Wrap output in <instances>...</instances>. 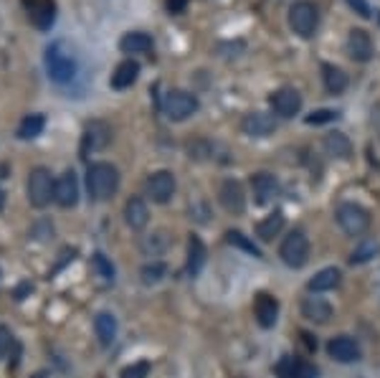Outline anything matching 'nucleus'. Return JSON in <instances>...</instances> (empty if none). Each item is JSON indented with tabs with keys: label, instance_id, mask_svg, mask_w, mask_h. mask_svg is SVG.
<instances>
[{
	"label": "nucleus",
	"instance_id": "nucleus-16",
	"mask_svg": "<svg viewBox=\"0 0 380 378\" xmlns=\"http://www.w3.org/2000/svg\"><path fill=\"white\" fill-rule=\"evenodd\" d=\"M253 317H256V323L261 328H274L277 325V317H279V302L277 297H272L269 292H259L256 299H253Z\"/></svg>",
	"mask_w": 380,
	"mask_h": 378
},
{
	"label": "nucleus",
	"instance_id": "nucleus-45",
	"mask_svg": "<svg viewBox=\"0 0 380 378\" xmlns=\"http://www.w3.org/2000/svg\"><path fill=\"white\" fill-rule=\"evenodd\" d=\"M33 378H46V373H36V376H33Z\"/></svg>",
	"mask_w": 380,
	"mask_h": 378
},
{
	"label": "nucleus",
	"instance_id": "nucleus-27",
	"mask_svg": "<svg viewBox=\"0 0 380 378\" xmlns=\"http://www.w3.org/2000/svg\"><path fill=\"white\" fill-rule=\"evenodd\" d=\"M322 79H325V89L330 94H342L350 84L347 74L340 67H332V64H322Z\"/></svg>",
	"mask_w": 380,
	"mask_h": 378
},
{
	"label": "nucleus",
	"instance_id": "nucleus-23",
	"mask_svg": "<svg viewBox=\"0 0 380 378\" xmlns=\"http://www.w3.org/2000/svg\"><path fill=\"white\" fill-rule=\"evenodd\" d=\"M340 282H342V272H340L338 267H325L307 282V287H309V292L320 294V292H330V290L340 287Z\"/></svg>",
	"mask_w": 380,
	"mask_h": 378
},
{
	"label": "nucleus",
	"instance_id": "nucleus-43",
	"mask_svg": "<svg viewBox=\"0 0 380 378\" xmlns=\"http://www.w3.org/2000/svg\"><path fill=\"white\" fill-rule=\"evenodd\" d=\"M302 338H304V343H307L309 350H317V340H314V338L309 336V333H302Z\"/></svg>",
	"mask_w": 380,
	"mask_h": 378
},
{
	"label": "nucleus",
	"instance_id": "nucleus-28",
	"mask_svg": "<svg viewBox=\"0 0 380 378\" xmlns=\"http://www.w3.org/2000/svg\"><path fill=\"white\" fill-rule=\"evenodd\" d=\"M94 330H97V338L104 348H109L112 343L117 340V320L115 315H109V312H99L94 317Z\"/></svg>",
	"mask_w": 380,
	"mask_h": 378
},
{
	"label": "nucleus",
	"instance_id": "nucleus-9",
	"mask_svg": "<svg viewBox=\"0 0 380 378\" xmlns=\"http://www.w3.org/2000/svg\"><path fill=\"white\" fill-rule=\"evenodd\" d=\"M175 176L170 171H155L145 181V193L147 198H152L155 203H168L173 195H175Z\"/></svg>",
	"mask_w": 380,
	"mask_h": 378
},
{
	"label": "nucleus",
	"instance_id": "nucleus-14",
	"mask_svg": "<svg viewBox=\"0 0 380 378\" xmlns=\"http://www.w3.org/2000/svg\"><path fill=\"white\" fill-rule=\"evenodd\" d=\"M241 132L261 140V137H269V134L277 132V120L272 115H266V112H248L241 120Z\"/></svg>",
	"mask_w": 380,
	"mask_h": 378
},
{
	"label": "nucleus",
	"instance_id": "nucleus-20",
	"mask_svg": "<svg viewBox=\"0 0 380 378\" xmlns=\"http://www.w3.org/2000/svg\"><path fill=\"white\" fill-rule=\"evenodd\" d=\"M302 317H307L314 325H327L332 320V305L322 297H304L302 299Z\"/></svg>",
	"mask_w": 380,
	"mask_h": 378
},
{
	"label": "nucleus",
	"instance_id": "nucleus-46",
	"mask_svg": "<svg viewBox=\"0 0 380 378\" xmlns=\"http://www.w3.org/2000/svg\"><path fill=\"white\" fill-rule=\"evenodd\" d=\"M378 18H380V13H378Z\"/></svg>",
	"mask_w": 380,
	"mask_h": 378
},
{
	"label": "nucleus",
	"instance_id": "nucleus-39",
	"mask_svg": "<svg viewBox=\"0 0 380 378\" xmlns=\"http://www.w3.org/2000/svg\"><path fill=\"white\" fill-rule=\"evenodd\" d=\"M243 49H246V43H243V41H234V43L226 41V43H218V46H216L218 54L229 56V59H231V56H241Z\"/></svg>",
	"mask_w": 380,
	"mask_h": 378
},
{
	"label": "nucleus",
	"instance_id": "nucleus-35",
	"mask_svg": "<svg viewBox=\"0 0 380 378\" xmlns=\"http://www.w3.org/2000/svg\"><path fill=\"white\" fill-rule=\"evenodd\" d=\"M338 117H340V112H335V110H317V112H312V115L304 117V122L307 125H327V122H335Z\"/></svg>",
	"mask_w": 380,
	"mask_h": 378
},
{
	"label": "nucleus",
	"instance_id": "nucleus-3",
	"mask_svg": "<svg viewBox=\"0 0 380 378\" xmlns=\"http://www.w3.org/2000/svg\"><path fill=\"white\" fill-rule=\"evenodd\" d=\"M200 110V102L195 94L185 92V89H173L165 94L163 112L170 122H185L188 117H193Z\"/></svg>",
	"mask_w": 380,
	"mask_h": 378
},
{
	"label": "nucleus",
	"instance_id": "nucleus-10",
	"mask_svg": "<svg viewBox=\"0 0 380 378\" xmlns=\"http://www.w3.org/2000/svg\"><path fill=\"white\" fill-rule=\"evenodd\" d=\"M269 104L277 117H284V120H292L294 115H299L302 110V94L296 92L294 86H282L269 97Z\"/></svg>",
	"mask_w": 380,
	"mask_h": 378
},
{
	"label": "nucleus",
	"instance_id": "nucleus-8",
	"mask_svg": "<svg viewBox=\"0 0 380 378\" xmlns=\"http://www.w3.org/2000/svg\"><path fill=\"white\" fill-rule=\"evenodd\" d=\"M345 54L357 64H368L375 56V46L370 33L362 31V28H350V33L345 38Z\"/></svg>",
	"mask_w": 380,
	"mask_h": 378
},
{
	"label": "nucleus",
	"instance_id": "nucleus-30",
	"mask_svg": "<svg viewBox=\"0 0 380 378\" xmlns=\"http://www.w3.org/2000/svg\"><path fill=\"white\" fill-rule=\"evenodd\" d=\"M43 127H46L43 115H28V117H23V122L18 125V137L21 140H33V137H38V134L43 132Z\"/></svg>",
	"mask_w": 380,
	"mask_h": 378
},
{
	"label": "nucleus",
	"instance_id": "nucleus-5",
	"mask_svg": "<svg viewBox=\"0 0 380 378\" xmlns=\"http://www.w3.org/2000/svg\"><path fill=\"white\" fill-rule=\"evenodd\" d=\"M56 181L46 168H33L28 176V201L33 208H46L54 201Z\"/></svg>",
	"mask_w": 380,
	"mask_h": 378
},
{
	"label": "nucleus",
	"instance_id": "nucleus-40",
	"mask_svg": "<svg viewBox=\"0 0 380 378\" xmlns=\"http://www.w3.org/2000/svg\"><path fill=\"white\" fill-rule=\"evenodd\" d=\"M345 3H347V6H350L352 11H355V16H360V18L368 21L370 16H373V13H370L368 0H345Z\"/></svg>",
	"mask_w": 380,
	"mask_h": 378
},
{
	"label": "nucleus",
	"instance_id": "nucleus-2",
	"mask_svg": "<svg viewBox=\"0 0 380 378\" xmlns=\"http://www.w3.org/2000/svg\"><path fill=\"white\" fill-rule=\"evenodd\" d=\"M120 188V171L112 163H91L86 168V190L91 201H107Z\"/></svg>",
	"mask_w": 380,
	"mask_h": 378
},
{
	"label": "nucleus",
	"instance_id": "nucleus-15",
	"mask_svg": "<svg viewBox=\"0 0 380 378\" xmlns=\"http://www.w3.org/2000/svg\"><path fill=\"white\" fill-rule=\"evenodd\" d=\"M327 353H330V358L338 360V363H355V360L362 358L360 343L350 336L332 338V340L327 343Z\"/></svg>",
	"mask_w": 380,
	"mask_h": 378
},
{
	"label": "nucleus",
	"instance_id": "nucleus-41",
	"mask_svg": "<svg viewBox=\"0 0 380 378\" xmlns=\"http://www.w3.org/2000/svg\"><path fill=\"white\" fill-rule=\"evenodd\" d=\"M13 345V336H11V330L6 328V325H0V358L11 350Z\"/></svg>",
	"mask_w": 380,
	"mask_h": 378
},
{
	"label": "nucleus",
	"instance_id": "nucleus-44",
	"mask_svg": "<svg viewBox=\"0 0 380 378\" xmlns=\"http://www.w3.org/2000/svg\"><path fill=\"white\" fill-rule=\"evenodd\" d=\"M3 203H6V195H3V190H0V208H3Z\"/></svg>",
	"mask_w": 380,
	"mask_h": 378
},
{
	"label": "nucleus",
	"instance_id": "nucleus-4",
	"mask_svg": "<svg viewBox=\"0 0 380 378\" xmlns=\"http://www.w3.org/2000/svg\"><path fill=\"white\" fill-rule=\"evenodd\" d=\"M320 25V11L309 0H299L289 8V28L299 38H312Z\"/></svg>",
	"mask_w": 380,
	"mask_h": 378
},
{
	"label": "nucleus",
	"instance_id": "nucleus-11",
	"mask_svg": "<svg viewBox=\"0 0 380 378\" xmlns=\"http://www.w3.org/2000/svg\"><path fill=\"white\" fill-rule=\"evenodd\" d=\"M25 16L38 31H49L56 23V3L54 0H23Z\"/></svg>",
	"mask_w": 380,
	"mask_h": 378
},
{
	"label": "nucleus",
	"instance_id": "nucleus-17",
	"mask_svg": "<svg viewBox=\"0 0 380 378\" xmlns=\"http://www.w3.org/2000/svg\"><path fill=\"white\" fill-rule=\"evenodd\" d=\"M54 201L59 203L61 208H74L79 203V181H76V176H74V171H67L59 176Z\"/></svg>",
	"mask_w": 380,
	"mask_h": 378
},
{
	"label": "nucleus",
	"instance_id": "nucleus-25",
	"mask_svg": "<svg viewBox=\"0 0 380 378\" xmlns=\"http://www.w3.org/2000/svg\"><path fill=\"white\" fill-rule=\"evenodd\" d=\"M120 51L122 54H150L152 38L142 31H129L120 38Z\"/></svg>",
	"mask_w": 380,
	"mask_h": 378
},
{
	"label": "nucleus",
	"instance_id": "nucleus-12",
	"mask_svg": "<svg viewBox=\"0 0 380 378\" xmlns=\"http://www.w3.org/2000/svg\"><path fill=\"white\" fill-rule=\"evenodd\" d=\"M218 201H221V206L234 216H241L243 211H246V193H243V185L238 183V181H234V178H229V181L221 183V188H218Z\"/></svg>",
	"mask_w": 380,
	"mask_h": 378
},
{
	"label": "nucleus",
	"instance_id": "nucleus-34",
	"mask_svg": "<svg viewBox=\"0 0 380 378\" xmlns=\"http://www.w3.org/2000/svg\"><path fill=\"white\" fill-rule=\"evenodd\" d=\"M208 155H213V147L208 140L188 142V158L190 160H208Z\"/></svg>",
	"mask_w": 380,
	"mask_h": 378
},
{
	"label": "nucleus",
	"instance_id": "nucleus-18",
	"mask_svg": "<svg viewBox=\"0 0 380 378\" xmlns=\"http://www.w3.org/2000/svg\"><path fill=\"white\" fill-rule=\"evenodd\" d=\"M277 376L279 378H317V368L302 358L284 355L277 363Z\"/></svg>",
	"mask_w": 380,
	"mask_h": 378
},
{
	"label": "nucleus",
	"instance_id": "nucleus-33",
	"mask_svg": "<svg viewBox=\"0 0 380 378\" xmlns=\"http://www.w3.org/2000/svg\"><path fill=\"white\" fill-rule=\"evenodd\" d=\"M375 254H378V244H375V241H362L350 254V264H365V262H370Z\"/></svg>",
	"mask_w": 380,
	"mask_h": 378
},
{
	"label": "nucleus",
	"instance_id": "nucleus-38",
	"mask_svg": "<svg viewBox=\"0 0 380 378\" xmlns=\"http://www.w3.org/2000/svg\"><path fill=\"white\" fill-rule=\"evenodd\" d=\"M147 373H150V363H147V360H139V363L127 366L120 378H147Z\"/></svg>",
	"mask_w": 380,
	"mask_h": 378
},
{
	"label": "nucleus",
	"instance_id": "nucleus-1",
	"mask_svg": "<svg viewBox=\"0 0 380 378\" xmlns=\"http://www.w3.org/2000/svg\"><path fill=\"white\" fill-rule=\"evenodd\" d=\"M43 64H46V71H49L51 81L56 84H69V81L76 79L79 74V59L76 49L71 43L59 38L51 46H46V54H43Z\"/></svg>",
	"mask_w": 380,
	"mask_h": 378
},
{
	"label": "nucleus",
	"instance_id": "nucleus-13",
	"mask_svg": "<svg viewBox=\"0 0 380 378\" xmlns=\"http://www.w3.org/2000/svg\"><path fill=\"white\" fill-rule=\"evenodd\" d=\"M112 140V127L102 120H94V122L86 125L84 130V137H81V155H89V153H97V150H104Z\"/></svg>",
	"mask_w": 380,
	"mask_h": 378
},
{
	"label": "nucleus",
	"instance_id": "nucleus-31",
	"mask_svg": "<svg viewBox=\"0 0 380 378\" xmlns=\"http://www.w3.org/2000/svg\"><path fill=\"white\" fill-rule=\"evenodd\" d=\"M226 241H229L231 246H236V249H241V251H246V254H251V256H256V259H261V249H259L256 244H253V241L246 236V234L238 231V229H234V231L226 234Z\"/></svg>",
	"mask_w": 380,
	"mask_h": 378
},
{
	"label": "nucleus",
	"instance_id": "nucleus-36",
	"mask_svg": "<svg viewBox=\"0 0 380 378\" xmlns=\"http://www.w3.org/2000/svg\"><path fill=\"white\" fill-rule=\"evenodd\" d=\"M91 264H94V269H97L104 280H115V267H112V262H109L104 254H94V256H91Z\"/></svg>",
	"mask_w": 380,
	"mask_h": 378
},
{
	"label": "nucleus",
	"instance_id": "nucleus-26",
	"mask_svg": "<svg viewBox=\"0 0 380 378\" xmlns=\"http://www.w3.org/2000/svg\"><path fill=\"white\" fill-rule=\"evenodd\" d=\"M205 264V244L200 241V236H190L188 239V275L190 277H198L200 275V269H203Z\"/></svg>",
	"mask_w": 380,
	"mask_h": 378
},
{
	"label": "nucleus",
	"instance_id": "nucleus-21",
	"mask_svg": "<svg viewBox=\"0 0 380 378\" xmlns=\"http://www.w3.org/2000/svg\"><path fill=\"white\" fill-rule=\"evenodd\" d=\"M125 221L132 231H142L150 221V211H147V203L139 198V195H132L129 201L125 203Z\"/></svg>",
	"mask_w": 380,
	"mask_h": 378
},
{
	"label": "nucleus",
	"instance_id": "nucleus-29",
	"mask_svg": "<svg viewBox=\"0 0 380 378\" xmlns=\"http://www.w3.org/2000/svg\"><path fill=\"white\" fill-rule=\"evenodd\" d=\"M282 229H284V214L282 211H274V214H269L264 221L256 224V236H259L261 241H272L274 236H279Z\"/></svg>",
	"mask_w": 380,
	"mask_h": 378
},
{
	"label": "nucleus",
	"instance_id": "nucleus-32",
	"mask_svg": "<svg viewBox=\"0 0 380 378\" xmlns=\"http://www.w3.org/2000/svg\"><path fill=\"white\" fill-rule=\"evenodd\" d=\"M168 246H170V236L165 231H155V234H150V236L142 239V251H145L147 256L163 254Z\"/></svg>",
	"mask_w": 380,
	"mask_h": 378
},
{
	"label": "nucleus",
	"instance_id": "nucleus-7",
	"mask_svg": "<svg viewBox=\"0 0 380 378\" xmlns=\"http://www.w3.org/2000/svg\"><path fill=\"white\" fill-rule=\"evenodd\" d=\"M279 256L292 269L304 267L309 262V239L304 236V231H292L289 236L284 239L282 246H279Z\"/></svg>",
	"mask_w": 380,
	"mask_h": 378
},
{
	"label": "nucleus",
	"instance_id": "nucleus-37",
	"mask_svg": "<svg viewBox=\"0 0 380 378\" xmlns=\"http://www.w3.org/2000/svg\"><path fill=\"white\" fill-rule=\"evenodd\" d=\"M163 277H165V267L160 262L147 264V267L142 269V282H145V285H157Z\"/></svg>",
	"mask_w": 380,
	"mask_h": 378
},
{
	"label": "nucleus",
	"instance_id": "nucleus-24",
	"mask_svg": "<svg viewBox=\"0 0 380 378\" xmlns=\"http://www.w3.org/2000/svg\"><path fill=\"white\" fill-rule=\"evenodd\" d=\"M139 76V64L134 59H125L112 74V89H129Z\"/></svg>",
	"mask_w": 380,
	"mask_h": 378
},
{
	"label": "nucleus",
	"instance_id": "nucleus-19",
	"mask_svg": "<svg viewBox=\"0 0 380 378\" xmlns=\"http://www.w3.org/2000/svg\"><path fill=\"white\" fill-rule=\"evenodd\" d=\"M251 188L256 195V203H272L279 198V181L272 173H256L251 176Z\"/></svg>",
	"mask_w": 380,
	"mask_h": 378
},
{
	"label": "nucleus",
	"instance_id": "nucleus-42",
	"mask_svg": "<svg viewBox=\"0 0 380 378\" xmlns=\"http://www.w3.org/2000/svg\"><path fill=\"white\" fill-rule=\"evenodd\" d=\"M188 3L190 0H165V6H168L170 13H183L188 8Z\"/></svg>",
	"mask_w": 380,
	"mask_h": 378
},
{
	"label": "nucleus",
	"instance_id": "nucleus-22",
	"mask_svg": "<svg viewBox=\"0 0 380 378\" xmlns=\"http://www.w3.org/2000/svg\"><path fill=\"white\" fill-rule=\"evenodd\" d=\"M322 147H325V153L330 158H338V160L352 158V142L345 132H327L325 140H322Z\"/></svg>",
	"mask_w": 380,
	"mask_h": 378
},
{
	"label": "nucleus",
	"instance_id": "nucleus-6",
	"mask_svg": "<svg viewBox=\"0 0 380 378\" xmlns=\"http://www.w3.org/2000/svg\"><path fill=\"white\" fill-rule=\"evenodd\" d=\"M335 219L347 236H362L370 229V214L357 203H340Z\"/></svg>",
	"mask_w": 380,
	"mask_h": 378
}]
</instances>
